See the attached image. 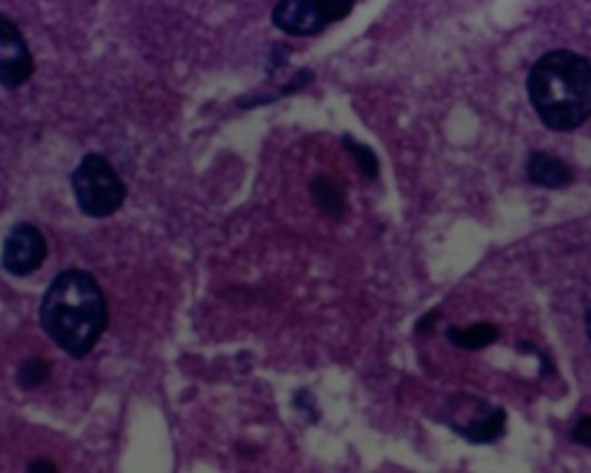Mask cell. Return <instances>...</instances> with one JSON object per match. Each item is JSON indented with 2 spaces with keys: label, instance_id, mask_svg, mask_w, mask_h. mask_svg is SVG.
I'll use <instances>...</instances> for the list:
<instances>
[{
  "label": "cell",
  "instance_id": "obj_1",
  "mask_svg": "<svg viewBox=\"0 0 591 473\" xmlns=\"http://www.w3.org/2000/svg\"><path fill=\"white\" fill-rule=\"evenodd\" d=\"M40 324L67 356L86 358L109 326L100 282L81 268L61 270L42 298Z\"/></svg>",
  "mask_w": 591,
  "mask_h": 473
},
{
  "label": "cell",
  "instance_id": "obj_2",
  "mask_svg": "<svg viewBox=\"0 0 591 473\" xmlns=\"http://www.w3.org/2000/svg\"><path fill=\"white\" fill-rule=\"evenodd\" d=\"M527 93L545 127L575 130L591 116V60L573 51H550L531 65Z\"/></svg>",
  "mask_w": 591,
  "mask_h": 473
},
{
  "label": "cell",
  "instance_id": "obj_3",
  "mask_svg": "<svg viewBox=\"0 0 591 473\" xmlns=\"http://www.w3.org/2000/svg\"><path fill=\"white\" fill-rule=\"evenodd\" d=\"M72 194L79 210L88 217L114 215L125 204L127 187L111 167V162L100 153H88L81 157L79 167L70 176Z\"/></svg>",
  "mask_w": 591,
  "mask_h": 473
},
{
  "label": "cell",
  "instance_id": "obj_4",
  "mask_svg": "<svg viewBox=\"0 0 591 473\" xmlns=\"http://www.w3.org/2000/svg\"><path fill=\"white\" fill-rule=\"evenodd\" d=\"M49 254L47 238L31 222H19L3 240V268L14 277H26L44 264Z\"/></svg>",
  "mask_w": 591,
  "mask_h": 473
},
{
  "label": "cell",
  "instance_id": "obj_5",
  "mask_svg": "<svg viewBox=\"0 0 591 473\" xmlns=\"http://www.w3.org/2000/svg\"><path fill=\"white\" fill-rule=\"evenodd\" d=\"M35 72L31 49L10 19H0V84L7 90L24 86Z\"/></svg>",
  "mask_w": 591,
  "mask_h": 473
},
{
  "label": "cell",
  "instance_id": "obj_6",
  "mask_svg": "<svg viewBox=\"0 0 591 473\" xmlns=\"http://www.w3.org/2000/svg\"><path fill=\"white\" fill-rule=\"evenodd\" d=\"M273 24L287 35L312 37L331 24V19L319 0H280L273 7Z\"/></svg>",
  "mask_w": 591,
  "mask_h": 473
},
{
  "label": "cell",
  "instance_id": "obj_7",
  "mask_svg": "<svg viewBox=\"0 0 591 473\" xmlns=\"http://www.w3.org/2000/svg\"><path fill=\"white\" fill-rule=\"evenodd\" d=\"M527 176L534 185L548 187V190H561V187L573 183V169L559 157L550 153H531L527 162Z\"/></svg>",
  "mask_w": 591,
  "mask_h": 473
},
{
  "label": "cell",
  "instance_id": "obj_8",
  "mask_svg": "<svg viewBox=\"0 0 591 473\" xmlns=\"http://www.w3.org/2000/svg\"><path fill=\"white\" fill-rule=\"evenodd\" d=\"M504 425H506L504 409L485 407L481 416L469 420L467 425L455 427V432H458L460 437H465L467 441H471V444H492V441H497L501 434H504Z\"/></svg>",
  "mask_w": 591,
  "mask_h": 473
},
{
  "label": "cell",
  "instance_id": "obj_9",
  "mask_svg": "<svg viewBox=\"0 0 591 473\" xmlns=\"http://www.w3.org/2000/svg\"><path fill=\"white\" fill-rule=\"evenodd\" d=\"M310 194H312L314 206H317L326 217L340 220V217L344 215V210H347L340 185L335 183L331 176L321 174V176L314 178L310 183Z\"/></svg>",
  "mask_w": 591,
  "mask_h": 473
},
{
  "label": "cell",
  "instance_id": "obj_10",
  "mask_svg": "<svg viewBox=\"0 0 591 473\" xmlns=\"http://www.w3.org/2000/svg\"><path fill=\"white\" fill-rule=\"evenodd\" d=\"M446 337L451 340L455 347L467 349V351H478L490 347L492 342L499 337V328L492 324H474L469 328H448Z\"/></svg>",
  "mask_w": 591,
  "mask_h": 473
},
{
  "label": "cell",
  "instance_id": "obj_11",
  "mask_svg": "<svg viewBox=\"0 0 591 473\" xmlns=\"http://www.w3.org/2000/svg\"><path fill=\"white\" fill-rule=\"evenodd\" d=\"M342 144H344V148L349 150L351 157H354V162L358 164V169H361V174L365 178L374 180L379 176V160H377V155H374V150L370 146L358 144L354 137H349V134H344Z\"/></svg>",
  "mask_w": 591,
  "mask_h": 473
},
{
  "label": "cell",
  "instance_id": "obj_12",
  "mask_svg": "<svg viewBox=\"0 0 591 473\" xmlns=\"http://www.w3.org/2000/svg\"><path fill=\"white\" fill-rule=\"evenodd\" d=\"M49 372L51 367L44 358H28L24 360V365L19 367V374H17V381L21 388L31 390V388H37L42 386L44 381L49 379Z\"/></svg>",
  "mask_w": 591,
  "mask_h": 473
},
{
  "label": "cell",
  "instance_id": "obj_13",
  "mask_svg": "<svg viewBox=\"0 0 591 473\" xmlns=\"http://www.w3.org/2000/svg\"><path fill=\"white\" fill-rule=\"evenodd\" d=\"M321 7H324L326 17L331 19V24H335V21H342L347 19L351 10H354L356 0H319Z\"/></svg>",
  "mask_w": 591,
  "mask_h": 473
},
{
  "label": "cell",
  "instance_id": "obj_14",
  "mask_svg": "<svg viewBox=\"0 0 591 473\" xmlns=\"http://www.w3.org/2000/svg\"><path fill=\"white\" fill-rule=\"evenodd\" d=\"M573 441L582 446H591V416L578 420V425L573 427Z\"/></svg>",
  "mask_w": 591,
  "mask_h": 473
},
{
  "label": "cell",
  "instance_id": "obj_15",
  "mask_svg": "<svg viewBox=\"0 0 591 473\" xmlns=\"http://www.w3.org/2000/svg\"><path fill=\"white\" fill-rule=\"evenodd\" d=\"M437 314H439V312L435 310V312H430L428 317H423L421 321H418V328H416L418 333H432V326H435V324H432V319H435Z\"/></svg>",
  "mask_w": 591,
  "mask_h": 473
},
{
  "label": "cell",
  "instance_id": "obj_16",
  "mask_svg": "<svg viewBox=\"0 0 591 473\" xmlns=\"http://www.w3.org/2000/svg\"><path fill=\"white\" fill-rule=\"evenodd\" d=\"M28 469H31V471H35V469H40V471H58L56 464L44 462V460H35V462H31V464H28Z\"/></svg>",
  "mask_w": 591,
  "mask_h": 473
}]
</instances>
